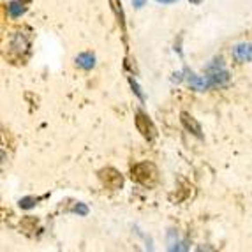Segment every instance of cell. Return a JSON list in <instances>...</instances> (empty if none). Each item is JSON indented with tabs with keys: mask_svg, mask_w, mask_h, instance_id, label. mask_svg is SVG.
Listing matches in <instances>:
<instances>
[{
	"mask_svg": "<svg viewBox=\"0 0 252 252\" xmlns=\"http://www.w3.org/2000/svg\"><path fill=\"white\" fill-rule=\"evenodd\" d=\"M189 2H190V4H194V5H199L203 2V0H189Z\"/></svg>",
	"mask_w": 252,
	"mask_h": 252,
	"instance_id": "ffe728a7",
	"label": "cell"
},
{
	"mask_svg": "<svg viewBox=\"0 0 252 252\" xmlns=\"http://www.w3.org/2000/svg\"><path fill=\"white\" fill-rule=\"evenodd\" d=\"M224 69V63H222V59H215L212 60L208 65H206V72L208 74H212V72H219V71H222Z\"/></svg>",
	"mask_w": 252,
	"mask_h": 252,
	"instance_id": "4fadbf2b",
	"label": "cell"
},
{
	"mask_svg": "<svg viewBox=\"0 0 252 252\" xmlns=\"http://www.w3.org/2000/svg\"><path fill=\"white\" fill-rule=\"evenodd\" d=\"M126 67L129 69L130 72H134V74H138V67H136V60H132L130 57H127V59H126Z\"/></svg>",
	"mask_w": 252,
	"mask_h": 252,
	"instance_id": "e0dca14e",
	"label": "cell"
},
{
	"mask_svg": "<svg viewBox=\"0 0 252 252\" xmlns=\"http://www.w3.org/2000/svg\"><path fill=\"white\" fill-rule=\"evenodd\" d=\"M134 122H136V129H138V132L143 136L147 141H154V139H156V136H157L156 126H154V122L148 118V115H145L141 109L136 111Z\"/></svg>",
	"mask_w": 252,
	"mask_h": 252,
	"instance_id": "3957f363",
	"label": "cell"
},
{
	"mask_svg": "<svg viewBox=\"0 0 252 252\" xmlns=\"http://www.w3.org/2000/svg\"><path fill=\"white\" fill-rule=\"evenodd\" d=\"M180 122H182V126L189 130L192 136H196V138H203L201 124H199L190 113H187V111H182V113H180Z\"/></svg>",
	"mask_w": 252,
	"mask_h": 252,
	"instance_id": "8992f818",
	"label": "cell"
},
{
	"mask_svg": "<svg viewBox=\"0 0 252 252\" xmlns=\"http://www.w3.org/2000/svg\"><path fill=\"white\" fill-rule=\"evenodd\" d=\"M72 210H74V214L81 215V217H85V215H89V206L83 205V203H76Z\"/></svg>",
	"mask_w": 252,
	"mask_h": 252,
	"instance_id": "2e32d148",
	"label": "cell"
},
{
	"mask_svg": "<svg viewBox=\"0 0 252 252\" xmlns=\"http://www.w3.org/2000/svg\"><path fill=\"white\" fill-rule=\"evenodd\" d=\"M233 59L236 62H251L252 60V44H236L233 48Z\"/></svg>",
	"mask_w": 252,
	"mask_h": 252,
	"instance_id": "52a82bcc",
	"label": "cell"
},
{
	"mask_svg": "<svg viewBox=\"0 0 252 252\" xmlns=\"http://www.w3.org/2000/svg\"><path fill=\"white\" fill-rule=\"evenodd\" d=\"M29 48H30V35H25L21 30H16L11 35V41H9V51L14 57L23 60V53H29Z\"/></svg>",
	"mask_w": 252,
	"mask_h": 252,
	"instance_id": "277c9868",
	"label": "cell"
},
{
	"mask_svg": "<svg viewBox=\"0 0 252 252\" xmlns=\"http://www.w3.org/2000/svg\"><path fill=\"white\" fill-rule=\"evenodd\" d=\"M97 177L101 180V184L104 185L106 189H111V190H118L124 187V177L122 173L115 169L113 166H106V168L99 169L97 173Z\"/></svg>",
	"mask_w": 252,
	"mask_h": 252,
	"instance_id": "7a4b0ae2",
	"label": "cell"
},
{
	"mask_svg": "<svg viewBox=\"0 0 252 252\" xmlns=\"http://www.w3.org/2000/svg\"><path fill=\"white\" fill-rule=\"evenodd\" d=\"M185 80H187V83H189V87L192 90H198V92H205V90H210L212 89V83H210V78L206 76V78H203V76H198L196 72L192 71H185Z\"/></svg>",
	"mask_w": 252,
	"mask_h": 252,
	"instance_id": "5b68a950",
	"label": "cell"
},
{
	"mask_svg": "<svg viewBox=\"0 0 252 252\" xmlns=\"http://www.w3.org/2000/svg\"><path fill=\"white\" fill-rule=\"evenodd\" d=\"M159 4H173V2H177V0H156Z\"/></svg>",
	"mask_w": 252,
	"mask_h": 252,
	"instance_id": "d6986e66",
	"label": "cell"
},
{
	"mask_svg": "<svg viewBox=\"0 0 252 252\" xmlns=\"http://www.w3.org/2000/svg\"><path fill=\"white\" fill-rule=\"evenodd\" d=\"M147 4V0H132V5H134V7H143V5Z\"/></svg>",
	"mask_w": 252,
	"mask_h": 252,
	"instance_id": "ac0fdd59",
	"label": "cell"
},
{
	"mask_svg": "<svg viewBox=\"0 0 252 252\" xmlns=\"http://www.w3.org/2000/svg\"><path fill=\"white\" fill-rule=\"evenodd\" d=\"M129 85H130V89H132V92H134L136 95L139 97V101L143 102L145 101V95H143V92H141V89H139V85L136 83V80L132 78V76H129Z\"/></svg>",
	"mask_w": 252,
	"mask_h": 252,
	"instance_id": "9a60e30c",
	"label": "cell"
},
{
	"mask_svg": "<svg viewBox=\"0 0 252 252\" xmlns=\"http://www.w3.org/2000/svg\"><path fill=\"white\" fill-rule=\"evenodd\" d=\"M7 9H9V14H11V18H14V20H16V18H20L21 14L27 11V5L23 4V0H14V2H9Z\"/></svg>",
	"mask_w": 252,
	"mask_h": 252,
	"instance_id": "8fae6325",
	"label": "cell"
},
{
	"mask_svg": "<svg viewBox=\"0 0 252 252\" xmlns=\"http://www.w3.org/2000/svg\"><path fill=\"white\" fill-rule=\"evenodd\" d=\"M76 65L85 69V71H90L95 65V55L92 51H83V53H80L76 57Z\"/></svg>",
	"mask_w": 252,
	"mask_h": 252,
	"instance_id": "ba28073f",
	"label": "cell"
},
{
	"mask_svg": "<svg viewBox=\"0 0 252 252\" xmlns=\"http://www.w3.org/2000/svg\"><path fill=\"white\" fill-rule=\"evenodd\" d=\"M130 178L147 189H154L159 184V169L150 160H143L130 168Z\"/></svg>",
	"mask_w": 252,
	"mask_h": 252,
	"instance_id": "6da1fadb",
	"label": "cell"
},
{
	"mask_svg": "<svg viewBox=\"0 0 252 252\" xmlns=\"http://www.w3.org/2000/svg\"><path fill=\"white\" fill-rule=\"evenodd\" d=\"M109 5H111V11H113V14H115V18H117L122 32H126V14H124L122 2H120V0H109Z\"/></svg>",
	"mask_w": 252,
	"mask_h": 252,
	"instance_id": "30bf717a",
	"label": "cell"
},
{
	"mask_svg": "<svg viewBox=\"0 0 252 252\" xmlns=\"http://www.w3.org/2000/svg\"><path fill=\"white\" fill-rule=\"evenodd\" d=\"M37 224H39L37 219L32 217V215H27V217L21 219L20 226H21V229H23V231H35V227H37Z\"/></svg>",
	"mask_w": 252,
	"mask_h": 252,
	"instance_id": "7c38bea8",
	"label": "cell"
},
{
	"mask_svg": "<svg viewBox=\"0 0 252 252\" xmlns=\"http://www.w3.org/2000/svg\"><path fill=\"white\" fill-rule=\"evenodd\" d=\"M208 78H210L212 89L226 87V85L229 83V72H227L226 69H222V71H219V72H212V74H208Z\"/></svg>",
	"mask_w": 252,
	"mask_h": 252,
	"instance_id": "9c48e42d",
	"label": "cell"
},
{
	"mask_svg": "<svg viewBox=\"0 0 252 252\" xmlns=\"http://www.w3.org/2000/svg\"><path fill=\"white\" fill-rule=\"evenodd\" d=\"M41 198H32V196H27V198L20 199V206L23 208V210H29V208H34L35 205H37V201Z\"/></svg>",
	"mask_w": 252,
	"mask_h": 252,
	"instance_id": "5bb4252c",
	"label": "cell"
}]
</instances>
